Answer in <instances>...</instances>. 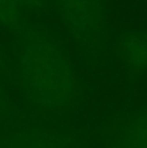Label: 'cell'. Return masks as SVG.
Returning a JSON list of instances; mask_svg holds the SVG:
<instances>
[{
  "label": "cell",
  "mask_w": 147,
  "mask_h": 148,
  "mask_svg": "<svg viewBox=\"0 0 147 148\" xmlns=\"http://www.w3.org/2000/svg\"><path fill=\"white\" fill-rule=\"evenodd\" d=\"M21 83L34 107L63 110L77 94V81L64 55L46 43L31 44L21 57Z\"/></svg>",
  "instance_id": "6da1fadb"
},
{
  "label": "cell",
  "mask_w": 147,
  "mask_h": 148,
  "mask_svg": "<svg viewBox=\"0 0 147 148\" xmlns=\"http://www.w3.org/2000/svg\"><path fill=\"white\" fill-rule=\"evenodd\" d=\"M0 148H68L64 138L48 130L29 129L12 134Z\"/></svg>",
  "instance_id": "7a4b0ae2"
},
{
  "label": "cell",
  "mask_w": 147,
  "mask_h": 148,
  "mask_svg": "<svg viewBox=\"0 0 147 148\" xmlns=\"http://www.w3.org/2000/svg\"><path fill=\"white\" fill-rule=\"evenodd\" d=\"M125 57L134 66L147 65V39L130 42L125 47Z\"/></svg>",
  "instance_id": "3957f363"
},
{
  "label": "cell",
  "mask_w": 147,
  "mask_h": 148,
  "mask_svg": "<svg viewBox=\"0 0 147 148\" xmlns=\"http://www.w3.org/2000/svg\"><path fill=\"white\" fill-rule=\"evenodd\" d=\"M0 107H1V92H0Z\"/></svg>",
  "instance_id": "277c9868"
}]
</instances>
